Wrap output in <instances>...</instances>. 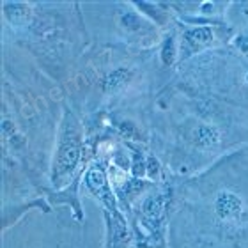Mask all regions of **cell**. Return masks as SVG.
<instances>
[{
	"instance_id": "5",
	"label": "cell",
	"mask_w": 248,
	"mask_h": 248,
	"mask_svg": "<svg viewBox=\"0 0 248 248\" xmlns=\"http://www.w3.org/2000/svg\"><path fill=\"white\" fill-rule=\"evenodd\" d=\"M89 160L93 161L94 156L89 151L83 121H80L71 107H64L53 158L50 161V188L53 191H62L78 183L89 167Z\"/></svg>"
},
{
	"instance_id": "10",
	"label": "cell",
	"mask_w": 248,
	"mask_h": 248,
	"mask_svg": "<svg viewBox=\"0 0 248 248\" xmlns=\"http://www.w3.org/2000/svg\"><path fill=\"white\" fill-rule=\"evenodd\" d=\"M158 61L163 69H176L179 66V45L176 27L167 31L158 45Z\"/></svg>"
},
{
	"instance_id": "6",
	"label": "cell",
	"mask_w": 248,
	"mask_h": 248,
	"mask_svg": "<svg viewBox=\"0 0 248 248\" xmlns=\"http://www.w3.org/2000/svg\"><path fill=\"white\" fill-rule=\"evenodd\" d=\"M172 190V177L155 183L124 213L133 236V248H167Z\"/></svg>"
},
{
	"instance_id": "8",
	"label": "cell",
	"mask_w": 248,
	"mask_h": 248,
	"mask_svg": "<svg viewBox=\"0 0 248 248\" xmlns=\"http://www.w3.org/2000/svg\"><path fill=\"white\" fill-rule=\"evenodd\" d=\"M82 185L99 202L101 209H107V211H117V209H121L117 195H115L114 191V186L110 183L108 161H107L105 156H96L89 163V167L85 169L82 176Z\"/></svg>"
},
{
	"instance_id": "2",
	"label": "cell",
	"mask_w": 248,
	"mask_h": 248,
	"mask_svg": "<svg viewBox=\"0 0 248 248\" xmlns=\"http://www.w3.org/2000/svg\"><path fill=\"white\" fill-rule=\"evenodd\" d=\"M169 248H248V145L172 177Z\"/></svg>"
},
{
	"instance_id": "1",
	"label": "cell",
	"mask_w": 248,
	"mask_h": 248,
	"mask_svg": "<svg viewBox=\"0 0 248 248\" xmlns=\"http://www.w3.org/2000/svg\"><path fill=\"white\" fill-rule=\"evenodd\" d=\"M142 114L169 176H193L248 145V62L229 46L183 62Z\"/></svg>"
},
{
	"instance_id": "12",
	"label": "cell",
	"mask_w": 248,
	"mask_h": 248,
	"mask_svg": "<svg viewBox=\"0 0 248 248\" xmlns=\"http://www.w3.org/2000/svg\"><path fill=\"white\" fill-rule=\"evenodd\" d=\"M229 48H231L234 53H238L241 59H245V61L248 62V31L234 34L232 39H231V43H229Z\"/></svg>"
},
{
	"instance_id": "4",
	"label": "cell",
	"mask_w": 248,
	"mask_h": 248,
	"mask_svg": "<svg viewBox=\"0 0 248 248\" xmlns=\"http://www.w3.org/2000/svg\"><path fill=\"white\" fill-rule=\"evenodd\" d=\"M96 13V29L105 36L99 45L131 48L137 52L156 50L165 32L145 18L133 2H99L91 4Z\"/></svg>"
},
{
	"instance_id": "9",
	"label": "cell",
	"mask_w": 248,
	"mask_h": 248,
	"mask_svg": "<svg viewBox=\"0 0 248 248\" xmlns=\"http://www.w3.org/2000/svg\"><path fill=\"white\" fill-rule=\"evenodd\" d=\"M105 220V248H131L133 236L129 229L128 218L121 209L107 211L103 209Z\"/></svg>"
},
{
	"instance_id": "7",
	"label": "cell",
	"mask_w": 248,
	"mask_h": 248,
	"mask_svg": "<svg viewBox=\"0 0 248 248\" xmlns=\"http://www.w3.org/2000/svg\"><path fill=\"white\" fill-rule=\"evenodd\" d=\"M177 45H179V64L199 57L202 53L229 46L234 32L227 23L220 25H186L177 21Z\"/></svg>"
},
{
	"instance_id": "11",
	"label": "cell",
	"mask_w": 248,
	"mask_h": 248,
	"mask_svg": "<svg viewBox=\"0 0 248 248\" xmlns=\"http://www.w3.org/2000/svg\"><path fill=\"white\" fill-rule=\"evenodd\" d=\"M225 23L232 29L234 34L248 31V2H229Z\"/></svg>"
},
{
	"instance_id": "3",
	"label": "cell",
	"mask_w": 248,
	"mask_h": 248,
	"mask_svg": "<svg viewBox=\"0 0 248 248\" xmlns=\"http://www.w3.org/2000/svg\"><path fill=\"white\" fill-rule=\"evenodd\" d=\"M50 213L52 206L43 207L41 215H37L43 234H36L29 215H23V222L4 231V248H105V232L89 234L83 227L85 220H78L75 213L66 222L59 217L57 232L53 234L57 222L50 223Z\"/></svg>"
}]
</instances>
